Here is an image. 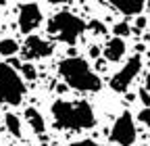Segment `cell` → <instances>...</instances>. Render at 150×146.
<instances>
[{"label":"cell","instance_id":"cell-1","mask_svg":"<svg viewBox=\"0 0 150 146\" xmlns=\"http://www.w3.org/2000/svg\"><path fill=\"white\" fill-rule=\"evenodd\" d=\"M54 123L63 130H90L96 125V115L86 100H54L50 106Z\"/></svg>","mask_w":150,"mask_h":146},{"label":"cell","instance_id":"cell-2","mask_svg":"<svg viewBox=\"0 0 150 146\" xmlns=\"http://www.w3.org/2000/svg\"><path fill=\"white\" fill-rule=\"evenodd\" d=\"M59 75L63 77L67 88H73L77 92H98L102 88V79L98 77V73H94L81 57L63 59L59 63Z\"/></svg>","mask_w":150,"mask_h":146},{"label":"cell","instance_id":"cell-3","mask_svg":"<svg viewBox=\"0 0 150 146\" xmlns=\"http://www.w3.org/2000/svg\"><path fill=\"white\" fill-rule=\"evenodd\" d=\"M46 31L50 35H54V38H59L61 42L75 44V40L86 31V23L79 19L77 15H73L69 11H59V13H54L48 19Z\"/></svg>","mask_w":150,"mask_h":146},{"label":"cell","instance_id":"cell-4","mask_svg":"<svg viewBox=\"0 0 150 146\" xmlns=\"http://www.w3.org/2000/svg\"><path fill=\"white\" fill-rule=\"evenodd\" d=\"M23 96H25L23 77L6 63H0V104L17 106L21 104Z\"/></svg>","mask_w":150,"mask_h":146},{"label":"cell","instance_id":"cell-5","mask_svg":"<svg viewBox=\"0 0 150 146\" xmlns=\"http://www.w3.org/2000/svg\"><path fill=\"white\" fill-rule=\"evenodd\" d=\"M138 138V130H136V121L131 113H121L115 123H112V130H110V140L119 144V146H134Z\"/></svg>","mask_w":150,"mask_h":146},{"label":"cell","instance_id":"cell-6","mask_svg":"<svg viewBox=\"0 0 150 146\" xmlns=\"http://www.w3.org/2000/svg\"><path fill=\"white\" fill-rule=\"evenodd\" d=\"M140 69H142V59H140V54H134V57L110 77V88L115 90V92H127L129 84L136 79Z\"/></svg>","mask_w":150,"mask_h":146},{"label":"cell","instance_id":"cell-7","mask_svg":"<svg viewBox=\"0 0 150 146\" xmlns=\"http://www.w3.org/2000/svg\"><path fill=\"white\" fill-rule=\"evenodd\" d=\"M19 29H21L25 35L35 31L38 27H40L42 23V9L40 4H35V2H23L21 6H19Z\"/></svg>","mask_w":150,"mask_h":146},{"label":"cell","instance_id":"cell-8","mask_svg":"<svg viewBox=\"0 0 150 146\" xmlns=\"http://www.w3.org/2000/svg\"><path fill=\"white\" fill-rule=\"evenodd\" d=\"M52 52H54L52 42L40 38V35H27L25 48H23V57H25V61H31V59H44V57H50Z\"/></svg>","mask_w":150,"mask_h":146},{"label":"cell","instance_id":"cell-9","mask_svg":"<svg viewBox=\"0 0 150 146\" xmlns=\"http://www.w3.org/2000/svg\"><path fill=\"white\" fill-rule=\"evenodd\" d=\"M125 50H127L125 40H121V38H110V40L104 44V48H102V59H104L106 63H119V61L125 57Z\"/></svg>","mask_w":150,"mask_h":146},{"label":"cell","instance_id":"cell-10","mask_svg":"<svg viewBox=\"0 0 150 146\" xmlns=\"http://www.w3.org/2000/svg\"><path fill=\"white\" fill-rule=\"evenodd\" d=\"M25 121H27V125L33 130V134H44L46 132V121H44L42 113L38 111V108H33V106H27L25 108Z\"/></svg>","mask_w":150,"mask_h":146},{"label":"cell","instance_id":"cell-11","mask_svg":"<svg viewBox=\"0 0 150 146\" xmlns=\"http://www.w3.org/2000/svg\"><path fill=\"white\" fill-rule=\"evenodd\" d=\"M112 6H115L117 11H121L123 15H138V17H140V13L144 11L146 4L138 0V2H115Z\"/></svg>","mask_w":150,"mask_h":146},{"label":"cell","instance_id":"cell-12","mask_svg":"<svg viewBox=\"0 0 150 146\" xmlns=\"http://www.w3.org/2000/svg\"><path fill=\"white\" fill-rule=\"evenodd\" d=\"M4 125H6V130L15 138H21V119H19L15 113H6L4 115Z\"/></svg>","mask_w":150,"mask_h":146},{"label":"cell","instance_id":"cell-13","mask_svg":"<svg viewBox=\"0 0 150 146\" xmlns=\"http://www.w3.org/2000/svg\"><path fill=\"white\" fill-rule=\"evenodd\" d=\"M19 52V44H17V40H13V38H2L0 40V54L2 57H15V54Z\"/></svg>","mask_w":150,"mask_h":146},{"label":"cell","instance_id":"cell-14","mask_svg":"<svg viewBox=\"0 0 150 146\" xmlns=\"http://www.w3.org/2000/svg\"><path fill=\"white\" fill-rule=\"evenodd\" d=\"M112 33H115V38H125V35H129L131 33V27H129V23L127 21H121V23H117L115 27H112Z\"/></svg>","mask_w":150,"mask_h":146},{"label":"cell","instance_id":"cell-15","mask_svg":"<svg viewBox=\"0 0 150 146\" xmlns=\"http://www.w3.org/2000/svg\"><path fill=\"white\" fill-rule=\"evenodd\" d=\"M21 73H23V79H27V82H35V77H38V71H35V67L31 63H23Z\"/></svg>","mask_w":150,"mask_h":146},{"label":"cell","instance_id":"cell-16","mask_svg":"<svg viewBox=\"0 0 150 146\" xmlns=\"http://www.w3.org/2000/svg\"><path fill=\"white\" fill-rule=\"evenodd\" d=\"M90 27H92V31H94V33H98V35L106 33V27H104V23H102V21H92V23H90Z\"/></svg>","mask_w":150,"mask_h":146},{"label":"cell","instance_id":"cell-17","mask_svg":"<svg viewBox=\"0 0 150 146\" xmlns=\"http://www.w3.org/2000/svg\"><path fill=\"white\" fill-rule=\"evenodd\" d=\"M138 119H140L144 125H148V127H150V108H142L140 115H138Z\"/></svg>","mask_w":150,"mask_h":146},{"label":"cell","instance_id":"cell-18","mask_svg":"<svg viewBox=\"0 0 150 146\" xmlns=\"http://www.w3.org/2000/svg\"><path fill=\"white\" fill-rule=\"evenodd\" d=\"M140 100L144 102V108H150V92H146L144 88L140 90Z\"/></svg>","mask_w":150,"mask_h":146},{"label":"cell","instance_id":"cell-19","mask_svg":"<svg viewBox=\"0 0 150 146\" xmlns=\"http://www.w3.org/2000/svg\"><path fill=\"white\" fill-rule=\"evenodd\" d=\"M69 146H102V144L94 142V140H79V142H71Z\"/></svg>","mask_w":150,"mask_h":146},{"label":"cell","instance_id":"cell-20","mask_svg":"<svg viewBox=\"0 0 150 146\" xmlns=\"http://www.w3.org/2000/svg\"><path fill=\"white\" fill-rule=\"evenodd\" d=\"M100 54H102V50H100V46H96V44H94V46H90V57L92 59H100Z\"/></svg>","mask_w":150,"mask_h":146},{"label":"cell","instance_id":"cell-21","mask_svg":"<svg viewBox=\"0 0 150 146\" xmlns=\"http://www.w3.org/2000/svg\"><path fill=\"white\" fill-rule=\"evenodd\" d=\"M136 27H138L136 31H140V27H146V17H142V15L138 17V21H136Z\"/></svg>","mask_w":150,"mask_h":146},{"label":"cell","instance_id":"cell-22","mask_svg":"<svg viewBox=\"0 0 150 146\" xmlns=\"http://www.w3.org/2000/svg\"><path fill=\"white\" fill-rule=\"evenodd\" d=\"M96 69H98V71H104V69H106V61H104V59H98V61H96Z\"/></svg>","mask_w":150,"mask_h":146},{"label":"cell","instance_id":"cell-23","mask_svg":"<svg viewBox=\"0 0 150 146\" xmlns=\"http://www.w3.org/2000/svg\"><path fill=\"white\" fill-rule=\"evenodd\" d=\"M67 90H69V88H67L65 84H59V86H56V92H59V94H65Z\"/></svg>","mask_w":150,"mask_h":146},{"label":"cell","instance_id":"cell-24","mask_svg":"<svg viewBox=\"0 0 150 146\" xmlns=\"http://www.w3.org/2000/svg\"><path fill=\"white\" fill-rule=\"evenodd\" d=\"M144 90H146V92H150V73L146 75V82H144Z\"/></svg>","mask_w":150,"mask_h":146}]
</instances>
